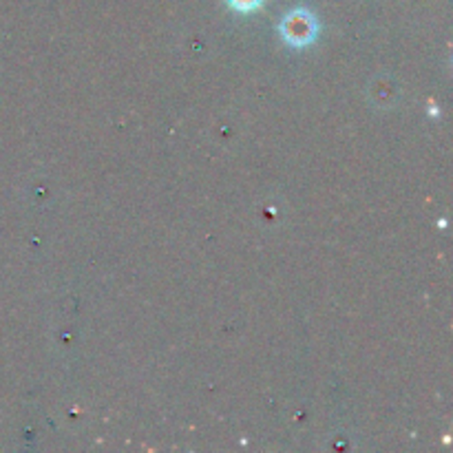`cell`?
<instances>
[{"label": "cell", "mask_w": 453, "mask_h": 453, "mask_svg": "<svg viewBox=\"0 0 453 453\" xmlns=\"http://www.w3.org/2000/svg\"><path fill=\"white\" fill-rule=\"evenodd\" d=\"M264 0H228L230 7H234L237 12H255L257 7H261Z\"/></svg>", "instance_id": "obj_2"}, {"label": "cell", "mask_w": 453, "mask_h": 453, "mask_svg": "<svg viewBox=\"0 0 453 453\" xmlns=\"http://www.w3.org/2000/svg\"><path fill=\"white\" fill-rule=\"evenodd\" d=\"M281 35L290 44H308L317 35V20L310 12L296 9V12H290L283 18Z\"/></svg>", "instance_id": "obj_1"}]
</instances>
